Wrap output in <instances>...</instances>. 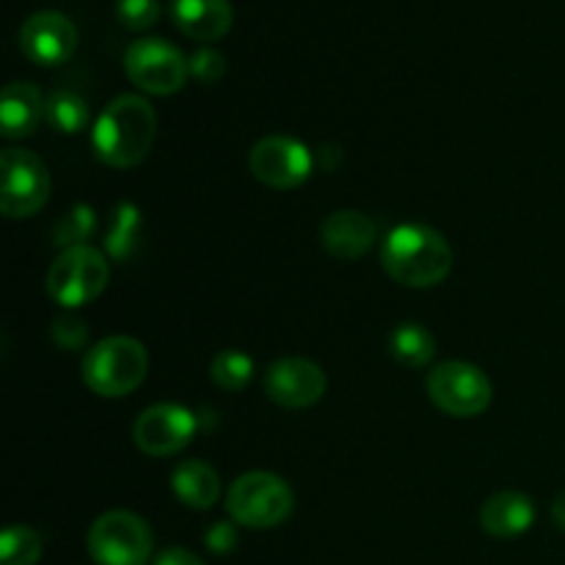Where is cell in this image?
<instances>
[{"label":"cell","mask_w":565,"mask_h":565,"mask_svg":"<svg viewBox=\"0 0 565 565\" xmlns=\"http://www.w3.org/2000/svg\"><path fill=\"white\" fill-rule=\"evenodd\" d=\"M171 20L196 42H215L232 28L230 0H171Z\"/></svg>","instance_id":"cell-16"},{"label":"cell","mask_w":565,"mask_h":565,"mask_svg":"<svg viewBox=\"0 0 565 565\" xmlns=\"http://www.w3.org/2000/svg\"><path fill=\"white\" fill-rule=\"evenodd\" d=\"M248 166L263 185L292 191L312 177V152L290 136H265L252 147Z\"/></svg>","instance_id":"cell-10"},{"label":"cell","mask_w":565,"mask_h":565,"mask_svg":"<svg viewBox=\"0 0 565 565\" xmlns=\"http://www.w3.org/2000/svg\"><path fill=\"white\" fill-rule=\"evenodd\" d=\"M158 138V114L138 94H119L94 121V152L110 169L141 163Z\"/></svg>","instance_id":"cell-1"},{"label":"cell","mask_w":565,"mask_h":565,"mask_svg":"<svg viewBox=\"0 0 565 565\" xmlns=\"http://www.w3.org/2000/svg\"><path fill=\"white\" fill-rule=\"evenodd\" d=\"M188 66H191V77H196L204 86H213L215 81H221L226 72V58L213 47H199L196 53L188 58Z\"/></svg>","instance_id":"cell-26"},{"label":"cell","mask_w":565,"mask_h":565,"mask_svg":"<svg viewBox=\"0 0 565 565\" xmlns=\"http://www.w3.org/2000/svg\"><path fill=\"white\" fill-rule=\"evenodd\" d=\"M292 505V489L274 472H246L226 491V511L248 530L279 527L290 519Z\"/></svg>","instance_id":"cell-4"},{"label":"cell","mask_w":565,"mask_h":565,"mask_svg":"<svg viewBox=\"0 0 565 565\" xmlns=\"http://www.w3.org/2000/svg\"><path fill=\"white\" fill-rule=\"evenodd\" d=\"M92 230H94V210L77 204V207L72 210L70 215H64L61 224L55 226V243L64 248L81 246V243L92 235Z\"/></svg>","instance_id":"cell-24"},{"label":"cell","mask_w":565,"mask_h":565,"mask_svg":"<svg viewBox=\"0 0 565 565\" xmlns=\"http://www.w3.org/2000/svg\"><path fill=\"white\" fill-rule=\"evenodd\" d=\"M428 395L450 417H478L491 406L494 386L489 375L469 362H441L428 373Z\"/></svg>","instance_id":"cell-8"},{"label":"cell","mask_w":565,"mask_h":565,"mask_svg":"<svg viewBox=\"0 0 565 565\" xmlns=\"http://www.w3.org/2000/svg\"><path fill=\"white\" fill-rule=\"evenodd\" d=\"M50 334H53L55 345L64 348V351H81L88 340V326L75 315H61V318L53 320Z\"/></svg>","instance_id":"cell-27"},{"label":"cell","mask_w":565,"mask_h":565,"mask_svg":"<svg viewBox=\"0 0 565 565\" xmlns=\"http://www.w3.org/2000/svg\"><path fill=\"white\" fill-rule=\"evenodd\" d=\"M0 213L11 221L31 218L50 199V171L31 149H3L0 154Z\"/></svg>","instance_id":"cell-7"},{"label":"cell","mask_w":565,"mask_h":565,"mask_svg":"<svg viewBox=\"0 0 565 565\" xmlns=\"http://www.w3.org/2000/svg\"><path fill=\"white\" fill-rule=\"evenodd\" d=\"M210 379L218 390L241 392L254 379V359L243 351H221L210 364Z\"/></svg>","instance_id":"cell-22"},{"label":"cell","mask_w":565,"mask_h":565,"mask_svg":"<svg viewBox=\"0 0 565 565\" xmlns=\"http://www.w3.org/2000/svg\"><path fill=\"white\" fill-rule=\"evenodd\" d=\"M149 353L132 337H105L83 356V381L99 397H125L143 384Z\"/></svg>","instance_id":"cell-3"},{"label":"cell","mask_w":565,"mask_h":565,"mask_svg":"<svg viewBox=\"0 0 565 565\" xmlns=\"http://www.w3.org/2000/svg\"><path fill=\"white\" fill-rule=\"evenodd\" d=\"M196 434V417L177 403H158L138 414L132 425V441L141 452L154 458L185 450Z\"/></svg>","instance_id":"cell-11"},{"label":"cell","mask_w":565,"mask_h":565,"mask_svg":"<svg viewBox=\"0 0 565 565\" xmlns=\"http://www.w3.org/2000/svg\"><path fill=\"white\" fill-rule=\"evenodd\" d=\"M552 522H555L565 533V491L563 494H557L555 502H552Z\"/></svg>","instance_id":"cell-30"},{"label":"cell","mask_w":565,"mask_h":565,"mask_svg":"<svg viewBox=\"0 0 565 565\" xmlns=\"http://www.w3.org/2000/svg\"><path fill=\"white\" fill-rule=\"evenodd\" d=\"M47 114V97L33 83H9L0 97V132L9 141L28 138L39 130Z\"/></svg>","instance_id":"cell-15"},{"label":"cell","mask_w":565,"mask_h":565,"mask_svg":"<svg viewBox=\"0 0 565 565\" xmlns=\"http://www.w3.org/2000/svg\"><path fill=\"white\" fill-rule=\"evenodd\" d=\"M86 546L97 565H147L152 561L154 539L138 513L108 511L92 524Z\"/></svg>","instance_id":"cell-6"},{"label":"cell","mask_w":565,"mask_h":565,"mask_svg":"<svg viewBox=\"0 0 565 565\" xmlns=\"http://www.w3.org/2000/svg\"><path fill=\"white\" fill-rule=\"evenodd\" d=\"M42 557V535L28 524H9L0 535V565H36Z\"/></svg>","instance_id":"cell-21"},{"label":"cell","mask_w":565,"mask_h":565,"mask_svg":"<svg viewBox=\"0 0 565 565\" xmlns=\"http://www.w3.org/2000/svg\"><path fill=\"white\" fill-rule=\"evenodd\" d=\"M326 373L303 356L276 359L265 370V395L281 408H309L326 395Z\"/></svg>","instance_id":"cell-13"},{"label":"cell","mask_w":565,"mask_h":565,"mask_svg":"<svg viewBox=\"0 0 565 565\" xmlns=\"http://www.w3.org/2000/svg\"><path fill=\"white\" fill-rule=\"evenodd\" d=\"M381 265L397 285L428 290L450 276L452 248L434 226L401 224L381 243Z\"/></svg>","instance_id":"cell-2"},{"label":"cell","mask_w":565,"mask_h":565,"mask_svg":"<svg viewBox=\"0 0 565 565\" xmlns=\"http://www.w3.org/2000/svg\"><path fill=\"white\" fill-rule=\"evenodd\" d=\"M77 28L61 11H36L20 28V50L31 64L61 66L75 55Z\"/></svg>","instance_id":"cell-12"},{"label":"cell","mask_w":565,"mask_h":565,"mask_svg":"<svg viewBox=\"0 0 565 565\" xmlns=\"http://www.w3.org/2000/svg\"><path fill=\"white\" fill-rule=\"evenodd\" d=\"M204 544L213 555H230L237 546V527L232 522H215L204 535Z\"/></svg>","instance_id":"cell-28"},{"label":"cell","mask_w":565,"mask_h":565,"mask_svg":"<svg viewBox=\"0 0 565 565\" xmlns=\"http://www.w3.org/2000/svg\"><path fill=\"white\" fill-rule=\"evenodd\" d=\"M152 565H204L193 552L182 550V546H171V550H163L158 557H154Z\"/></svg>","instance_id":"cell-29"},{"label":"cell","mask_w":565,"mask_h":565,"mask_svg":"<svg viewBox=\"0 0 565 565\" xmlns=\"http://www.w3.org/2000/svg\"><path fill=\"white\" fill-rule=\"evenodd\" d=\"M125 72L141 92L154 94V97L177 94L191 77V66L182 50L166 39L132 42L125 53Z\"/></svg>","instance_id":"cell-9"},{"label":"cell","mask_w":565,"mask_h":565,"mask_svg":"<svg viewBox=\"0 0 565 565\" xmlns=\"http://www.w3.org/2000/svg\"><path fill=\"white\" fill-rule=\"evenodd\" d=\"M535 522V502L522 491H500L480 508V527L494 539H519Z\"/></svg>","instance_id":"cell-17"},{"label":"cell","mask_w":565,"mask_h":565,"mask_svg":"<svg viewBox=\"0 0 565 565\" xmlns=\"http://www.w3.org/2000/svg\"><path fill=\"white\" fill-rule=\"evenodd\" d=\"M116 20L127 31H147L160 20V3L158 0H119L116 3Z\"/></svg>","instance_id":"cell-25"},{"label":"cell","mask_w":565,"mask_h":565,"mask_svg":"<svg viewBox=\"0 0 565 565\" xmlns=\"http://www.w3.org/2000/svg\"><path fill=\"white\" fill-rule=\"evenodd\" d=\"M390 353L403 367H428L436 356V340L423 323H401L390 334Z\"/></svg>","instance_id":"cell-19"},{"label":"cell","mask_w":565,"mask_h":565,"mask_svg":"<svg viewBox=\"0 0 565 565\" xmlns=\"http://www.w3.org/2000/svg\"><path fill=\"white\" fill-rule=\"evenodd\" d=\"M138 230H141V218H138V210L132 204H119L116 207L114 221H110V230H108V252L114 254L116 259H127L136 248L138 241Z\"/></svg>","instance_id":"cell-23"},{"label":"cell","mask_w":565,"mask_h":565,"mask_svg":"<svg viewBox=\"0 0 565 565\" xmlns=\"http://www.w3.org/2000/svg\"><path fill=\"white\" fill-rule=\"evenodd\" d=\"M379 226L359 210H337L320 226L323 248L337 259H359L375 246Z\"/></svg>","instance_id":"cell-14"},{"label":"cell","mask_w":565,"mask_h":565,"mask_svg":"<svg viewBox=\"0 0 565 565\" xmlns=\"http://www.w3.org/2000/svg\"><path fill=\"white\" fill-rule=\"evenodd\" d=\"M47 125L64 136H77L88 127V103L72 88H55L47 94Z\"/></svg>","instance_id":"cell-20"},{"label":"cell","mask_w":565,"mask_h":565,"mask_svg":"<svg viewBox=\"0 0 565 565\" xmlns=\"http://www.w3.org/2000/svg\"><path fill=\"white\" fill-rule=\"evenodd\" d=\"M108 279L110 265L105 254L99 248L88 246V243H81V246L64 248L55 257V263L47 270V279H44V287H47L50 298L55 303L75 309L103 296Z\"/></svg>","instance_id":"cell-5"},{"label":"cell","mask_w":565,"mask_h":565,"mask_svg":"<svg viewBox=\"0 0 565 565\" xmlns=\"http://www.w3.org/2000/svg\"><path fill=\"white\" fill-rule=\"evenodd\" d=\"M171 491L191 511H210L221 497V478L207 461L191 458V461H182L174 467Z\"/></svg>","instance_id":"cell-18"}]
</instances>
